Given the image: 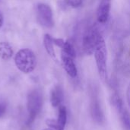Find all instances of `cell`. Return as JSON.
I'll return each mask as SVG.
<instances>
[{
	"instance_id": "8",
	"label": "cell",
	"mask_w": 130,
	"mask_h": 130,
	"mask_svg": "<svg viewBox=\"0 0 130 130\" xmlns=\"http://www.w3.org/2000/svg\"><path fill=\"white\" fill-rule=\"evenodd\" d=\"M111 0H101L97 10V19L99 24H106L110 17Z\"/></svg>"
},
{
	"instance_id": "14",
	"label": "cell",
	"mask_w": 130,
	"mask_h": 130,
	"mask_svg": "<svg viewBox=\"0 0 130 130\" xmlns=\"http://www.w3.org/2000/svg\"><path fill=\"white\" fill-rule=\"evenodd\" d=\"M82 0H62L61 3L62 8H76L82 5Z\"/></svg>"
},
{
	"instance_id": "2",
	"label": "cell",
	"mask_w": 130,
	"mask_h": 130,
	"mask_svg": "<svg viewBox=\"0 0 130 130\" xmlns=\"http://www.w3.org/2000/svg\"><path fill=\"white\" fill-rule=\"evenodd\" d=\"M96 66L100 78L102 81L107 82L108 79L107 73V49L105 40L101 35H99L95 49L94 51Z\"/></svg>"
},
{
	"instance_id": "11",
	"label": "cell",
	"mask_w": 130,
	"mask_h": 130,
	"mask_svg": "<svg viewBox=\"0 0 130 130\" xmlns=\"http://www.w3.org/2000/svg\"><path fill=\"white\" fill-rule=\"evenodd\" d=\"M54 43L53 37L48 34H46L43 37V46L44 48L48 53V55L53 59H56V52L54 49Z\"/></svg>"
},
{
	"instance_id": "9",
	"label": "cell",
	"mask_w": 130,
	"mask_h": 130,
	"mask_svg": "<svg viewBox=\"0 0 130 130\" xmlns=\"http://www.w3.org/2000/svg\"><path fill=\"white\" fill-rule=\"evenodd\" d=\"M74 59H75L73 57L61 52V60L62 66L68 75L71 78H75L78 75V69Z\"/></svg>"
},
{
	"instance_id": "13",
	"label": "cell",
	"mask_w": 130,
	"mask_h": 130,
	"mask_svg": "<svg viewBox=\"0 0 130 130\" xmlns=\"http://www.w3.org/2000/svg\"><path fill=\"white\" fill-rule=\"evenodd\" d=\"M62 49V52L73 57L74 59L76 57V52H75V49L73 46V44L69 41V40H66L65 41L62 47L61 48Z\"/></svg>"
},
{
	"instance_id": "16",
	"label": "cell",
	"mask_w": 130,
	"mask_h": 130,
	"mask_svg": "<svg viewBox=\"0 0 130 130\" xmlns=\"http://www.w3.org/2000/svg\"><path fill=\"white\" fill-rule=\"evenodd\" d=\"M126 102L128 104V107L130 109V82L128 85L127 89H126Z\"/></svg>"
},
{
	"instance_id": "12",
	"label": "cell",
	"mask_w": 130,
	"mask_h": 130,
	"mask_svg": "<svg viewBox=\"0 0 130 130\" xmlns=\"http://www.w3.org/2000/svg\"><path fill=\"white\" fill-rule=\"evenodd\" d=\"M13 56V50L11 46L5 41L0 42V58L5 61L9 60Z\"/></svg>"
},
{
	"instance_id": "18",
	"label": "cell",
	"mask_w": 130,
	"mask_h": 130,
	"mask_svg": "<svg viewBox=\"0 0 130 130\" xmlns=\"http://www.w3.org/2000/svg\"><path fill=\"white\" fill-rule=\"evenodd\" d=\"M2 25H3V16L0 11V28L2 27Z\"/></svg>"
},
{
	"instance_id": "1",
	"label": "cell",
	"mask_w": 130,
	"mask_h": 130,
	"mask_svg": "<svg viewBox=\"0 0 130 130\" xmlns=\"http://www.w3.org/2000/svg\"><path fill=\"white\" fill-rule=\"evenodd\" d=\"M43 103V94L40 90L34 89L28 93L27 96V126L30 127L34 123L35 120L42 110Z\"/></svg>"
},
{
	"instance_id": "10",
	"label": "cell",
	"mask_w": 130,
	"mask_h": 130,
	"mask_svg": "<svg viewBox=\"0 0 130 130\" xmlns=\"http://www.w3.org/2000/svg\"><path fill=\"white\" fill-rule=\"evenodd\" d=\"M64 99V93L60 85H56L50 92V103L53 107H59L62 105Z\"/></svg>"
},
{
	"instance_id": "17",
	"label": "cell",
	"mask_w": 130,
	"mask_h": 130,
	"mask_svg": "<svg viewBox=\"0 0 130 130\" xmlns=\"http://www.w3.org/2000/svg\"><path fill=\"white\" fill-rule=\"evenodd\" d=\"M6 111V106L4 104L0 103V118L4 116Z\"/></svg>"
},
{
	"instance_id": "7",
	"label": "cell",
	"mask_w": 130,
	"mask_h": 130,
	"mask_svg": "<svg viewBox=\"0 0 130 130\" xmlns=\"http://www.w3.org/2000/svg\"><path fill=\"white\" fill-rule=\"evenodd\" d=\"M67 123V110L65 106L61 105L58 107V117L56 120H47L46 124L50 128L55 130H64Z\"/></svg>"
},
{
	"instance_id": "4",
	"label": "cell",
	"mask_w": 130,
	"mask_h": 130,
	"mask_svg": "<svg viewBox=\"0 0 130 130\" xmlns=\"http://www.w3.org/2000/svg\"><path fill=\"white\" fill-rule=\"evenodd\" d=\"M90 111L91 116L96 123L99 125L104 124L105 117L98 98V93L94 88H92L90 92Z\"/></svg>"
},
{
	"instance_id": "6",
	"label": "cell",
	"mask_w": 130,
	"mask_h": 130,
	"mask_svg": "<svg viewBox=\"0 0 130 130\" xmlns=\"http://www.w3.org/2000/svg\"><path fill=\"white\" fill-rule=\"evenodd\" d=\"M37 20L46 28H52L54 26L53 14L50 5L44 3H39L37 5Z\"/></svg>"
},
{
	"instance_id": "3",
	"label": "cell",
	"mask_w": 130,
	"mask_h": 130,
	"mask_svg": "<svg viewBox=\"0 0 130 130\" xmlns=\"http://www.w3.org/2000/svg\"><path fill=\"white\" fill-rule=\"evenodd\" d=\"M14 63L19 71L28 74L37 66V58L34 53L27 48L20 50L14 56Z\"/></svg>"
},
{
	"instance_id": "19",
	"label": "cell",
	"mask_w": 130,
	"mask_h": 130,
	"mask_svg": "<svg viewBox=\"0 0 130 130\" xmlns=\"http://www.w3.org/2000/svg\"><path fill=\"white\" fill-rule=\"evenodd\" d=\"M43 130H55L53 129H52V128H47V129H45Z\"/></svg>"
},
{
	"instance_id": "5",
	"label": "cell",
	"mask_w": 130,
	"mask_h": 130,
	"mask_svg": "<svg viewBox=\"0 0 130 130\" xmlns=\"http://www.w3.org/2000/svg\"><path fill=\"white\" fill-rule=\"evenodd\" d=\"M101 33L98 30V28L96 25L88 27L82 38V47L85 53L88 55H91L94 53L95 46Z\"/></svg>"
},
{
	"instance_id": "15",
	"label": "cell",
	"mask_w": 130,
	"mask_h": 130,
	"mask_svg": "<svg viewBox=\"0 0 130 130\" xmlns=\"http://www.w3.org/2000/svg\"><path fill=\"white\" fill-rule=\"evenodd\" d=\"M53 43L56 46H57L59 48H62L64 43H65V40L63 39H60V38H54L53 37Z\"/></svg>"
}]
</instances>
